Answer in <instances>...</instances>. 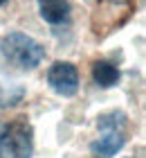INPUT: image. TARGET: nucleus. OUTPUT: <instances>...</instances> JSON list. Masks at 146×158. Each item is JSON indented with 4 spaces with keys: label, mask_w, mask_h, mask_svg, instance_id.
Here are the masks:
<instances>
[{
    "label": "nucleus",
    "mask_w": 146,
    "mask_h": 158,
    "mask_svg": "<svg viewBox=\"0 0 146 158\" xmlns=\"http://www.w3.org/2000/svg\"><path fill=\"white\" fill-rule=\"evenodd\" d=\"M0 133H2V124H0Z\"/></svg>",
    "instance_id": "nucleus-11"
},
{
    "label": "nucleus",
    "mask_w": 146,
    "mask_h": 158,
    "mask_svg": "<svg viewBox=\"0 0 146 158\" xmlns=\"http://www.w3.org/2000/svg\"><path fill=\"white\" fill-rule=\"evenodd\" d=\"M5 2H7V0H0V7H2V5H5Z\"/></svg>",
    "instance_id": "nucleus-10"
},
{
    "label": "nucleus",
    "mask_w": 146,
    "mask_h": 158,
    "mask_svg": "<svg viewBox=\"0 0 146 158\" xmlns=\"http://www.w3.org/2000/svg\"><path fill=\"white\" fill-rule=\"evenodd\" d=\"M25 86L20 84H0V109H11L23 102Z\"/></svg>",
    "instance_id": "nucleus-8"
},
{
    "label": "nucleus",
    "mask_w": 146,
    "mask_h": 158,
    "mask_svg": "<svg viewBox=\"0 0 146 158\" xmlns=\"http://www.w3.org/2000/svg\"><path fill=\"white\" fill-rule=\"evenodd\" d=\"M135 5V0H97V11L92 14V32L97 36H108L133 16Z\"/></svg>",
    "instance_id": "nucleus-3"
},
{
    "label": "nucleus",
    "mask_w": 146,
    "mask_h": 158,
    "mask_svg": "<svg viewBox=\"0 0 146 158\" xmlns=\"http://www.w3.org/2000/svg\"><path fill=\"white\" fill-rule=\"evenodd\" d=\"M99 131H126V113L121 111H108L97 118Z\"/></svg>",
    "instance_id": "nucleus-9"
},
{
    "label": "nucleus",
    "mask_w": 146,
    "mask_h": 158,
    "mask_svg": "<svg viewBox=\"0 0 146 158\" xmlns=\"http://www.w3.org/2000/svg\"><path fill=\"white\" fill-rule=\"evenodd\" d=\"M47 84L54 93L72 97L79 90V70L70 61H54L47 70Z\"/></svg>",
    "instance_id": "nucleus-4"
},
{
    "label": "nucleus",
    "mask_w": 146,
    "mask_h": 158,
    "mask_svg": "<svg viewBox=\"0 0 146 158\" xmlns=\"http://www.w3.org/2000/svg\"><path fill=\"white\" fill-rule=\"evenodd\" d=\"M0 52L18 70H34L45 59V48L23 32H9L0 41Z\"/></svg>",
    "instance_id": "nucleus-1"
},
{
    "label": "nucleus",
    "mask_w": 146,
    "mask_h": 158,
    "mask_svg": "<svg viewBox=\"0 0 146 158\" xmlns=\"http://www.w3.org/2000/svg\"><path fill=\"white\" fill-rule=\"evenodd\" d=\"M38 11L45 23L63 25L70 20V2L68 0H38Z\"/></svg>",
    "instance_id": "nucleus-6"
},
{
    "label": "nucleus",
    "mask_w": 146,
    "mask_h": 158,
    "mask_svg": "<svg viewBox=\"0 0 146 158\" xmlns=\"http://www.w3.org/2000/svg\"><path fill=\"white\" fill-rule=\"evenodd\" d=\"M126 142V131H101V135L90 145V152L101 158H112Z\"/></svg>",
    "instance_id": "nucleus-5"
},
{
    "label": "nucleus",
    "mask_w": 146,
    "mask_h": 158,
    "mask_svg": "<svg viewBox=\"0 0 146 158\" xmlns=\"http://www.w3.org/2000/svg\"><path fill=\"white\" fill-rule=\"evenodd\" d=\"M34 129L25 118H18L2 127L0 133V158H32Z\"/></svg>",
    "instance_id": "nucleus-2"
},
{
    "label": "nucleus",
    "mask_w": 146,
    "mask_h": 158,
    "mask_svg": "<svg viewBox=\"0 0 146 158\" xmlns=\"http://www.w3.org/2000/svg\"><path fill=\"white\" fill-rule=\"evenodd\" d=\"M92 79L101 88H110V86H115L119 81V70H117L115 63L99 59V61L92 63Z\"/></svg>",
    "instance_id": "nucleus-7"
}]
</instances>
